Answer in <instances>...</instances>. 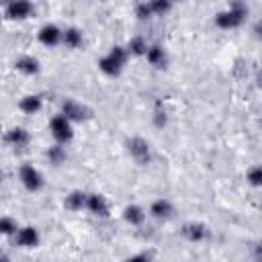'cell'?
I'll list each match as a JSON object with an SVG mask.
<instances>
[{
  "instance_id": "6da1fadb",
  "label": "cell",
  "mask_w": 262,
  "mask_h": 262,
  "mask_svg": "<svg viewBox=\"0 0 262 262\" xmlns=\"http://www.w3.org/2000/svg\"><path fill=\"white\" fill-rule=\"evenodd\" d=\"M246 13H248V9L240 3V0H236L232 9L225 11V13H219V15L215 17V23H217L221 29H234V27L242 25Z\"/></svg>"
},
{
  "instance_id": "7a4b0ae2",
  "label": "cell",
  "mask_w": 262,
  "mask_h": 262,
  "mask_svg": "<svg viewBox=\"0 0 262 262\" xmlns=\"http://www.w3.org/2000/svg\"><path fill=\"white\" fill-rule=\"evenodd\" d=\"M125 59H127L125 49L123 47H113L107 57H103L101 61H98V68H101L105 74H109V76H117L121 72V68H123Z\"/></svg>"
},
{
  "instance_id": "3957f363",
  "label": "cell",
  "mask_w": 262,
  "mask_h": 262,
  "mask_svg": "<svg viewBox=\"0 0 262 262\" xmlns=\"http://www.w3.org/2000/svg\"><path fill=\"white\" fill-rule=\"evenodd\" d=\"M51 131H53V138L57 142H68L72 140V127H70V119L66 115H57L51 119Z\"/></svg>"
},
{
  "instance_id": "277c9868",
  "label": "cell",
  "mask_w": 262,
  "mask_h": 262,
  "mask_svg": "<svg viewBox=\"0 0 262 262\" xmlns=\"http://www.w3.org/2000/svg\"><path fill=\"white\" fill-rule=\"evenodd\" d=\"M21 180H23V184H25L29 190H39L41 184H43L41 174H39L35 168H33V166H23V168H21Z\"/></svg>"
},
{
  "instance_id": "5b68a950",
  "label": "cell",
  "mask_w": 262,
  "mask_h": 262,
  "mask_svg": "<svg viewBox=\"0 0 262 262\" xmlns=\"http://www.w3.org/2000/svg\"><path fill=\"white\" fill-rule=\"evenodd\" d=\"M129 152L140 164H148L150 162V146L142 138H134L129 142Z\"/></svg>"
},
{
  "instance_id": "8992f818",
  "label": "cell",
  "mask_w": 262,
  "mask_h": 262,
  "mask_svg": "<svg viewBox=\"0 0 262 262\" xmlns=\"http://www.w3.org/2000/svg\"><path fill=\"white\" fill-rule=\"evenodd\" d=\"M31 3L29 0H13V3L9 5V9H7V15L11 17V19H25V17H29L31 15Z\"/></svg>"
},
{
  "instance_id": "52a82bcc",
  "label": "cell",
  "mask_w": 262,
  "mask_h": 262,
  "mask_svg": "<svg viewBox=\"0 0 262 262\" xmlns=\"http://www.w3.org/2000/svg\"><path fill=\"white\" fill-rule=\"evenodd\" d=\"M86 207L94 213V215H101V217H107L109 215V205L105 201V196L101 194H90L86 199Z\"/></svg>"
},
{
  "instance_id": "ba28073f",
  "label": "cell",
  "mask_w": 262,
  "mask_h": 262,
  "mask_svg": "<svg viewBox=\"0 0 262 262\" xmlns=\"http://www.w3.org/2000/svg\"><path fill=\"white\" fill-rule=\"evenodd\" d=\"M17 242H19V246H23V248L37 246L39 236H37V232H35V227H23L21 232L17 234Z\"/></svg>"
},
{
  "instance_id": "9c48e42d",
  "label": "cell",
  "mask_w": 262,
  "mask_h": 262,
  "mask_svg": "<svg viewBox=\"0 0 262 262\" xmlns=\"http://www.w3.org/2000/svg\"><path fill=\"white\" fill-rule=\"evenodd\" d=\"M61 111H63L66 117H68V119H74V121H82V119L86 117V109H84L82 105L74 103V101H66L63 107H61Z\"/></svg>"
},
{
  "instance_id": "30bf717a",
  "label": "cell",
  "mask_w": 262,
  "mask_h": 262,
  "mask_svg": "<svg viewBox=\"0 0 262 262\" xmlns=\"http://www.w3.org/2000/svg\"><path fill=\"white\" fill-rule=\"evenodd\" d=\"M59 37H61V33H59V29L53 27V25H45V27L39 31V41L45 43V45H55V43L59 41Z\"/></svg>"
},
{
  "instance_id": "8fae6325",
  "label": "cell",
  "mask_w": 262,
  "mask_h": 262,
  "mask_svg": "<svg viewBox=\"0 0 262 262\" xmlns=\"http://www.w3.org/2000/svg\"><path fill=\"white\" fill-rule=\"evenodd\" d=\"M182 234H184L190 242H199V240L205 238V225H201V223H188V225H184Z\"/></svg>"
},
{
  "instance_id": "7c38bea8",
  "label": "cell",
  "mask_w": 262,
  "mask_h": 262,
  "mask_svg": "<svg viewBox=\"0 0 262 262\" xmlns=\"http://www.w3.org/2000/svg\"><path fill=\"white\" fill-rule=\"evenodd\" d=\"M7 142H11L13 146H17V148H21V146H25L27 142H29V134L25 129H21V127H17V129H13V131H9V136H7Z\"/></svg>"
},
{
  "instance_id": "4fadbf2b",
  "label": "cell",
  "mask_w": 262,
  "mask_h": 262,
  "mask_svg": "<svg viewBox=\"0 0 262 262\" xmlns=\"http://www.w3.org/2000/svg\"><path fill=\"white\" fill-rule=\"evenodd\" d=\"M86 199L88 196L84 194V192H72L70 196H66V207L68 209H72V211H78V209H82V205H86Z\"/></svg>"
},
{
  "instance_id": "5bb4252c",
  "label": "cell",
  "mask_w": 262,
  "mask_h": 262,
  "mask_svg": "<svg viewBox=\"0 0 262 262\" xmlns=\"http://www.w3.org/2000/svg\"><path fill=\"white\" fill-rule=\"evenodd\" d=\"M15 66H17V70H21V72H25V74H35V72L39 70L37 59H33V57H21Z\"/></svg>"
},
{
  "instance_id": "9a60e30c",
  "label": "cell",
  "mask_w": 262,
  "mask_h": 262,
  "mask_svg": "<svg viewBox=\"0 0 262 262\" xmlns=\"http://www.w3.org/2000/svg\"><path fill=\"white\" fill-rule=\"evenodd\" d=\"M148 59H150V63L158 66V68H162V66L166 63V55H164V49L158 47V45H154V47L148 49Z\"/></svg>"
},
{
  "instance_id": "2e32d148",
  "label": "cell",
  "mask_w": 262,
  "mask_h": 262,
  "mask_svg": "<svg viewBox=\"0 0 262 262\" xmlns=\"http://www.w3.org/2000/svg\"><path fill=\"white\" fill-rule=\"evenodd\" d=\"M63 41L68 47H80L82 45V33L78 29H68L63 33Z\"/></svg>"
},
{
  "instance_id": "e0dca14e",
  "label": "cell",
  "mask_w": 262,
  "mask_h": 262,
  "mask_svg": "<svg viewBox=\"0 0 262 262\" xmlns=\"http://www.w3.org/2000/svg\"><path fill=\"white\" fill-rule=\"evenodd\" d=\"M21 109H23L25 113L33 115V113H37V111L41 109V101H39L37 96H25L23 101H21Z\"/></svg>"
},
{
  "instance_id": "ac0fdd59",
  "label": "cell",
  "mask_w": 262,
  "mask_h": 262,
  "mask_svg": "<svg viewBox=\"0 0 262 262\" xmlns=\"http://www.w3.org/2000/svg\"><path fill=\"white\" fill-rule=\"evenodd\" d=\"M125 219H127L129 223H134V225H140V223L146 219V215H144V211H142L140 207L131 205V207L125 209Z\"/></svg>"
},
{
  "instance_id": "d6986e66",
  "label": "cell",
  "mask_w": 262,
  "mask_h": 262,
  "mask_svg": "<svg viewBox=\"0 0 262 262\" xmlns=\"http://www.w3.org/2000/svg\"><path fill=\"white\" fill-rule=\"evenodd\" d=\"M152 213H154L156 217H170V213H172V205H170L168 201L160 199V201H156V203L152 205Z\"/></svg>"
},
{
  "instance_id": "ffe728a7",
  "label": "cell",
  "mask_w": 262,
  "mask_h": 262,
  "mask_svg": "<svg viewBox=\"0 0 262 262\" xmlns=\"http://www.w3.org/2000/svg\"><path fill=\"white\" fill-rule=\"evenodd\" d=\"M150 5H152V9H154V13L164 15V13L170 9V0H150Z\"/></svg>"
},
{
  "instance_id": "44dd1931",
  "label": "cell",
  "mask_w": 262,
  "mask_h": 262,
  "mask_svg": "<svg viewBox=\"0 0 262 262\" xmlns=\"http://www.w3.org/2000/svg\"><path fill=\"white\" fill-rule=\"evenodd\" d=\"M129 49L134 51L136 55H142V53H146V43H144V39L142 37H136V39H131V43H129Z\"/></svg>"
},
{
  "instance_id": "7402d4cb",
  "label": "cell",
  "mask_w": 262,
  "mask_h": 262,
  "mask_svg": "<svg viewBox=\"0 0 262 262\" xmlns=\"http://www.w3.org/2000/svg\"><path fill=\"white\" fill-rule=\"evenodd\" d=\"M47 156H49V160H51L53 164H59V162L66 158V154H63V150H61L59 146H55V148H49Z\"/></svg>"
},
{
  "instance_id": "603a6c76",
  "label": "cell",
  "mask_w": 262,
  "mask_h": 262,
  "mask_svg": "<svg viewBox=\"0 0 262 262\" xmlns=\"http://www.w3.org/2000/svg\"><path fill=\"white\" fill-rule=\"evenodd\" d=\"M248 180H250L254 186H260V184H262V168H260V166L252 168V170L248 172Z\"/></svg>"
},
{
  "instance_id": "cb8c5ba5",
  "label": "cell",
  "mask_w": 262,
  "mask_h": 262,
  "mask_svg": "<svg viewBox=\"0 0 262 262\" xmlns=\"http://www.w3.org/2000/svg\"><path fill=\"white\" fill-rule=\"evenodd\" d=\"M0 229H3V234H13L15 229H17V223L9 217H5L3 221H0Z\"/></svg>"
},
{
  "instance_id": "d4e9b609",
  "label": "cell",
  "mask_w": 262,
  "mask_h": 262,
  "mask_svg": "<svg viewBox=\"0 0 262 262\" xmlns=\"http://www.w3.org/2000/svg\"><path fill=\"white\" fill-rule=\"evenodd\" d=\"M152 13H154V9H152V5H148V3H142V5L138 7V17H140V19H148Z\"/></svg>"
},
{
  "instance_id": "484cf974",
  "label": "cell",
  "mask_w": 262,
  "mask_h": 262,
  "mask_svg": "<svg viewBox=\"0 0 262 262\" xmlns=\"http://www.w3.org/2000/svg\"><path fill=\"white\" fill-rule=\"evenodd\" d=\"M256 33H258V37H262V23L256 25Z\"/></svg>"
},
{
  "instance_id": "4316f807",
  "label": "cell",
  "mask_w": 262,
  "mask_h": 262,
  "mask_svg": "<svg viewBox=\"0 0 262 262\" xmlns=\"http://www.w3.org/2000/svg\"><path fill=\"white\" fill-rule=\"evenodd\" d=\"M7 3H13V0H7Z\"/></svg>"
}]
</instances>
